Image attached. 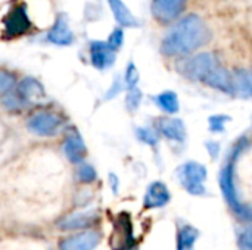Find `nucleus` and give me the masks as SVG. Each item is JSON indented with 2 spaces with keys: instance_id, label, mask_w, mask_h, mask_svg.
Listing matches in <instances>:
<instances>
[{
  "instance_id": "nucleus-5",
  "label": "nucleus",
  "mask_w": 252,
  "mask_h": 250,
  "mask_svg": "<svg viewBox=\"0 0 252 250\" xmlns=\"http://www.w3.org/2000/svg\"><path fill=\"white\" fill-rule=\"evenodd\" d=\"M31 28V21L27 12V6L19 3L13 6L3 19V34L7 38H16L24 35Z\"/></svg>"
},
{
  "instance_id": "nucleus-12",
  "label": "nucleus",
  "mask_w": 252,
  "mask_h": 250,
  "mask_svg": "<svg viewBox=\"0 0 252 250\" xmlns=\"http://www.w3.org/2000/svg\"><path fill=\"white\" fill-rule=\"evenodd\" d=\"M185 0H154L152 13L161 22L174 21L183 10Z\"/></svg>"
},
{
  "instance_id": "nucleus-24",
  "label": "nucleus",
  "mask_w": 252,
  "mask_h": 250,
  "mask_svg": "<svg viewBox=\"0 0 252 250\" xmlns=\"http://www.w3.org/2000/svg\"><path fill=\"white\" fill-rule=\"evenodd\" d=\"M15 85V75L9 71L0 69V96L10 91Z\"/></svg>"
},
{
  "instance_id": "nucleus-2",
  "label": "nucleus",
  "mask_w": 252,
  "mask_h": 250,
  "mask_svg": "<svg viewBox=\"0 0 252 250\" xmlns=\"http://www.w3.org/2000/svg\"><path fill=\"white\" fill-rule=\"evenodd\" d=\"M244 147H245V140L239 141L233 147L227 162L224 164V167H223V169L220 172V187H221V192H223L224 199H226L227 205L230 206V209L241 220L252 221V208L239 200V196H238V192H236V186H235V164H236L239 155L242 153Z\"/></svg>"
},
{
  "instance_id": "nucleus-9",
  "label": "nucleus",
  "mask_w": 252,
  "mask_h": 250,
  "mask_svg": "<svg viewBox=\"0 0 252 250\" xmlns=\"http://www.w3.org/2000/svg\"><path fill=\"white\" fill-rule=\"evenodd\" d=\"M90 60L96 69H108L115 62V50L108 44V41H92Z\"/></svg>"
},
{
  "instance_id": "nucleus-8",
  "label": "nucleus",
  "mask_w": 252,
  "mask_h": 250,
  "mask_svg": "<svg viewBox=\"0 0 252 250\" xmlns=\"http://www.w3.org/2000/svg\"><path fill=\"white\" fill-rule=\"evenodd\" d=\"M47 41L55 46H71L74 41V34L69 28V22L65 13H59L56 16L55 24L47 32Z\"/></svg>"
},
{
  "instance_id": "nucleus-20",
  "label": "nucleus",
  "mask_w": 252,
  "mask_h": 250,
  "mask_svg": "<svg viewBox=\"0 0 252 250\" xmlns=\"http://www.w3.org/2000/svg\"><path fill=\"white\" fill-rule=\"evenodd\" d=\"M199 236V231L192 225H185L180 228L177 236V250H192L195 242Z\"/></svg>"
},
{
  "instance_id": "nucleus-22",
  "label": "nucleus",
  "mask_w": 252,
  "mask_h": 250,
  "mask_svg": "<svg viewBox=\"0 0 252 250\" xmlns=\"http://www.w3.org/2000/svg\"><path fill=\"white\" fill-rule=\"evenodd\" d=\"M1 103H3V106H4L7 111H10V112H21V111H24V109L28 108V105L19 97V94H18L16 91H7V93L4 94Z\"/></svg>"
},
{
  "instance_id": "nucleus-21",
  "label": "nucleus",
  "mask_w": 252,
  "mask_h": 250,
  "mask_svg": "<svg viewBox=\"0 0 252 250\" xmlns=\"http://www.w3.org/2000/svg\"><path fill=\"white\" fill-rule=\"evenodd\" d=\"M157 105L168 113H176L179 111L177 94L174 91H164L157 97Z\"/></svg>"
},
{
  "instance_id": "nucleus-28",
  "label": "nucleus",
  "mask_w": 252,
  "mask_h": 250,
  "mask_svg": "<svg viewBox=\"0 0 252 250\" xmlns=\"http://www.w3.org/2000/svg\"><path fill=\"white\" fill-rule=\"evenodd\" d=\"M137 137H139L140 141L148 143V144H151V146L157 144V141H158L157 134H155L154 131H151L149 128H139V130H137Z\"/></svg>"
},
{
  "instance_id": "nucleus-13",
  "label": "nucleus",
  "mask_w": 252,
  "mask_h": 250,
  "mask_svg": "<svg viewBox=\"0 0 252 250\" xmlns=\"http://www.w3.org/2000/svg\"><path fill=\"white\" fill-rule=\"evenodd\" d=\"M15 91L19 94V97L30 106L34 102L46 99V90L41 85L40 81H37L32 77H25L15 88Z\"/></svg>"
},
{
  "instance_id": "nucleus-15",
  "label": "nucleus",
  "mask_w": 252,
  "mask_h": 250,
  "mask_svg": "<svg viewBox=\"0 0 252 250\" xmlns=\"http://www.w3.org/2000/svg\"><path fill=\"white\" fill-rule=\"evenodd\" d=\"M97 220L96 212H80L68 215L66 218L58 222V227L63 231H74V230H87L92 227Z\"/></svg>"
},
{
  "instance_id": "nucleus-32",
  "label": "nucleus",
  "mask_w": 252,
  "mask_h": 250,
  "mask_svg": "<svg viewBox=\"0 0 252 250\" xmlns=\"http://www.w3.org/2000/svg\"><path fill=\"white\" fill-rule=\"evenodd\" d=\"M109 181H111V186H112L114 193H117V192H118V178H117L114 174H111V175H109Z\"/></svg>"
},
{
  "instance_id": "nucleus-6",
  "label": "nucleus",
  "mask_w": 252,
  "mask_h": 250,
  "mask_svg": "<svg viewBox=\"0 0 252 250\" xmlns=\"http://www.w3.org/2000/svg\"><path fill=\"white\" fill-rule=\"evenodd\" d=\"M219 65L217 59L214 57L213 53H199L190 60H188L183 66V74L189 77L190 80L202 81L208 77V74Z\"/></svg>"
},
{
  "instance_id": "nucleus-10",
  "label": "nucleus",
  "mask_w": 252,
  "mask_h": 250,
  "mask_svg": "<svg viewBox=\"0 0 252 250\" xmlns=\"http://www.w3.org/2000/svg\"><path fill=\"white\" fill-rule=\"evenodd\" d=\"M111 245H112L114 250H130L133 248L134 239H133V233H131L130 218L127 215H120V218L115 224Z\"/></svg>"
},
{
  "instance_id": "nucleus-19",
  "label": "nucleus",
  "mask_w": 252,
  "mask_h": 250,
  "mask_svg": "<svg viewBox=\"0 0 252 250\" xmlns=\"http://www.w3.org/2000/svg\"><path fill=\"white\" fill-rule=\"evenodd\" d=\"M233 94L239 97H252V75L247 71H236L232 74Z\"/></svg>"
},
{
  "instance_id": "nucleus-33",
  "label": "nucleus",
  "mask_w": 252,
  "mask_h": 250,
  "mask_svg": "<svg viewBox=\"0 0 252 250\" xmlns=\"http://www.w3.org/2000/svg\"><path fill=\"white\" fill-rule=\"evenodd\" d=\"M251 75H252V72H251Z\"/></svg>"
},
{
  "instance_id": "nucleus-7",
  "label": "nucleus",
  "mask_w": 252,
  "mask_h": 250,
  "mask_svg": "<svg viewBox=\"0 0 252 250\" xmlns=\"http://www.w3.org/2000/svg\"><path fill=\"white\" fill-rule=\"evenodd\" d=\"M99 242H100L99 233L86 230L62 239L59 242V250H94Z\"/></svg>"
},
{
  "instance_id": "nucleus-11",
  "label": "nucleus",
  "mask_w": 252,
  "mask_h": 250,
  "mask_svg": "<svg viewBox=\"0 0 252 250\" xmlns=\"http://www.w3.org/2000/svg\"><path fill=\"white\" fill-rule=\"evenodd\" d=\"M63 153L71 164H81L84 161L87 155V147L77 130H72L66 134L63 140Z\"/></svg>"
},
{
  "instance_id": "nucleus-18",
  "label": "nucleus",
  "mask_w": 252,
  "mask_h": 250,
  "mask_svg": "<svg viewBox=\"0 0 252 250\" xmlns=\"http://www.w3.org/2000/svg\"><path fill=\"white\" fill-rule=\"evenodd\" d=\"M108 4L114 13V18L117 22L123 27H137L139 21L134 18L131 10L126 6L123 0H108Z\"/></svg>"
},
{
  "instance_id": "nucleus-4",
  "label": "nucleus",
  "mask_w": 252,
  "mask_h": 250,
  "mask_svg": "<svg viewBox=\"0 0 252 250\" xmlns=\"http://www.w3.org/2000/svg\"><path fill=\"white\" fill-rule=\"evenodd\" d=\"M179 181L182 186L193 196H201L205 193L204 181L207 180V168L198 162H188L179 168Z\"/></svg>"
},
{
  "instance_id": "nucleus-1",
  "label": "nucleus",
  "mask_w": 252,
  "mask_h": 250,
  "mask_svg": "<svg viewBox=\"0 0 252 250\" xmlns=\"http://www.w3.org/2000/svg\"><path fill=\"white\" fill-rule=\"evenodd\" d=\"M211 32L201 16L192 13L182 18L164 37L161 52L165 56H185L208 43Z\"/></svg>"
},
{
  "instance_id": "nucleus-30",
  "label": "nucleus",
  "mask_w": 252,
  "mask_h": 250,
  "mask_svg": "<svg viewBox=\"0 0 252 250\" xmlns=\"http://www.w3.org/2000/svg\"><path fill=\"white\" fill-rule=\"evenodd\" d=\"M226 121H227V116H211L210 118V127L213 131H223Z\"/></svg>"
},
{
  "instance_id": "nucleus-14",
  "label": "nucleus",
  "mask_w": 252,
  "mask_h": 250,
  "mask_svg": "<svg viewBox=\"0 0 252 250\" xmlns=\"http://www.w3.org/2000/svg\"><path fill=\"white\" fill-rule=\"evenodd\" d=\"M170 199H171V194H170L167 186L161 181H155L148 187L143 205L146 209L162 208L170 202Z\"/></svg>"
},
{
  "instance_id": "nucleus-25",
  "label": "nucleus",
  "mask_w": 252,
  "mask_h": 250,
  "mask_svg": "<svg viewBox=\"0 0 252 250\" xmlns=\"http://www.w3.org/2000/svg\"><path fill=\"white\" fill-rule=\"evenodd\" d=\"M142 102V93L137 87H131L128 88V93H127V99H126V105L128 108V111H136L139 108Z\"/></svg>"
},
{
  "instance_id": "nucleus-3",
  "label": "nucleus",
  "mask_w": 252,
  "mask_h": 250,
  "mask_svg": "<svg viewBox=\"0 0 252 250\" xmlns=\"http://www.w3.org/2000/svg\"><path fill=\"white\" fill-rule=\"evenodd\" d=\"M62 127L63 119L61 118V115L52 111H40L27 121L28 131L40 137H52L58 134Z\"/></svg>"
},
{
  "instance_id": "nucleus-29",
  "label": "nucleus",
  "mask_w": 252,
  "mask_h": 250,
  "mask_svg": "<svg viewBox=\"0 0 252 250\" xmlns=\"http://www.w3.org/2000/svg\"><path fill=\"white\" fill-rule=\"evenodd\" d=\"M239 248L241 250H252V227L247 228L239 236Z\"/></svg>"
},
{
  "instance_id": "nucleus-31",
  "label": "nucleus",
  "mask_w": 252,
  "mask_h": 250,
  "mask_svg": "<svg viewBox=\"0 0 252 250\" xmlns=\"http://www.w3.org/2000/svg\"><path fill=\"white\" fill-rule=\"evenodd\" d=\"M121 88H123V85H121V83H120V80H115V83H114V85H112V88L108 91V94H106V97L108 99H111V97H114L117 93H120L121 91Z\"/></svg>"
},
{
  "instance_id": "nucleus-17",
  "label": "nucleus",
  "mask_w": 252,
  "mask_h": 250,
  "mask_svg": "<svg viewBox=\"0 0 252 250\" xmlns=\"http://www.w3.org/2000/svg\"><path fill=\"white\" fill-rule=\"evenodd\" d=\"M158 130L162 136L174 141H183L186 139L185 124L177 118H162L158 124Z\"/></svg>"
},
{
  "instance_id": "nucleus-23",
  "label": "nucleus",
  "mask_w": 252,
  "mask_h": 250,
  "mask_svg": "<svg viewBox=\"0 0 252 250\" xmlns=\"http://www.w3.org/2000/svg\"><path fill=\"white\" fill-rule=\"evenodd\" d=\"M77 177H78V180H80L81 183L90 184V183H93V181L96 180L97 174H96V169H94L92 165L83 164V162H81V165L78 167V171H77Z\"/></svg>"
},
{
  "instance_id": "nucleus-27",
  "label": "nucleus",
  "mask_w": 252,
  "mask_h": 250,
  "mask_svg": "<svg viewBox=\"0 0 252 250\" xmlns=\"http://www.w3.org/2000/svg\"><path fill=\"white\" fill-rule=\"evenodd\" d=\"M123 41H124V32H123V29H120V28L114 29V31L111 32L109 38H108V44H109L115 52L123 46Z\"/></svg>"
},
{
  "instance_id": "nucleus-26",
  "label": "nucleus",
  "mask_w": 252,
  "mask_h": 250,
  "mask_svg": "<svg viewBox=\"0 0 252 250\" xmlns=\"http://www.w3.org/2000/svg\"><path fill=\"white\" fill-rule=\"evenodd\" d=\"M137 81H139V72H137L136 65L131 62V63H128V66H127L126 77H124V83L127 84L128 88H131V87H136Z\"/></svg>"
},
{
  "instance_id": "nucleus-16",
  "label": "nucleus",
  "mask_w": 252,
  "mask_h": 250,
  "mask_svg": "<svg viewBox=\"0 0 252 250\" xmlns=\"http://www.w3.org/2000/svg\"><path fill=\"white\" fill-rule=\"evenodd\" d=\"M204 84L219 88L224 93H230L233 94V80H232V74H229L224 68H221L220 65H217L210 74L208 77L204 80Z\"/></svg>"
}]
</instances>
